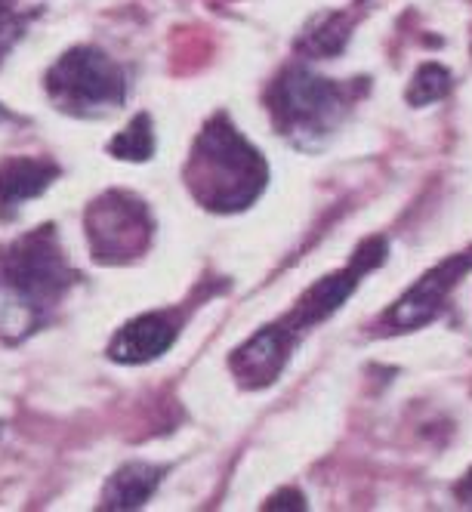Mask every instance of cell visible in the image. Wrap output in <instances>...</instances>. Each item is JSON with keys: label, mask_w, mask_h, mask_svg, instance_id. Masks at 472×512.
I'll list each match as a JSON object with an SVG mask.
<instances>
[{"label": "cell", "mask_w": 472, "mask_h": 512, "mask_svg": "<svg viewBox=\"0 0 472 512\" xmlns=\"http://www.w3.org/2000/svg\"><path fill=\"white\" fill-rule=\"evenodd\" d=\"M454 494H457V500H460L466 509H472V469H469V472L463 475V479L457 482Z\"/></svg>", "instance_id": "obj_17"}, {"label": "cell", "mask_w": 472, "mask_h": 512, "mask_svg": "<svg viewBox=\"0 0 472 512\" xmlns=\"http://www.w3.org/2000/svg\"><path fill=\"white\" fill-rule=\"evenodd\" d=\"M349 41V19L343 13H324L315 16L306 31L300 34L297 50L306 56H337Z\"/></svg>", "instance_id": "obj_12"}, {"label": "cell", "mask_w": 472, "mask_h": 512, "mask_svg": "<svg viewBox=\"0 0 472 512\" xmlns=\"http://www.w3.org/2000/svg\"><path fill=\"white\" fill-rule=\"evenodd\" d=\"M161 485V469L149 463H127L121 466L105 485L102 509H139L152 500V494Z\"/></svg>", "instance_id": "obj_11"}, {"label": "cell", "mask_w": 472, "mask_h": 512, "mask_svg": "<svg viewBox=\"0 0 472 512\" xmlns=\"http://www.w3.org/2000/svg\"><path fill=\"white\" fill-rule=\"evenodd\" d=\"M472 272V247L463 253L448 256L445 263L432 266L408 294L398 300L389 312H386V324H392L395 331H414V327L429 324L435 315L442 312L445 300L451 297V290L457 287V281L463 275Z\"/></svg>", "instance_id": "obj_7"}, {"label": "cell", "mask_w": 472, "mask_h": 512, "mask_svg": "<svg viewBox=\"0 0 472 512\" xmlns=\"http://www.w3.org/2000/svg\"><path fill=\"white\" fill-rule=\"evenodd\" d=\"M87 235L93 260L127 263L149 247L152 216L139 198L127 192H105L87 210Z\"/></svg>", "instance_id": "obj_5"}, {"label": "cell", "mask_w": 472, "mask_h": 512, "mask_svg": "<svg viewBox=\"0 0 472 512\" xmlns=\"http://www.w3.org/2000/svg\"><path fill=\"white\" fill-rule=\"evenodd\" d=\"M25 19L13 10V0H0V59L7 56V50L16 44V38L22 34Z\"/></svg>", "instance_id": "obj_15"}, {"label": "cell", "mask_w": 472, "mask_h": 512, "mask_svg": "<svg viewBox=\"0 0 472 512\" xmlns=\"http://www.w3.org/2000/svg\"><path fill=\"white\" fill-rule=\"evenodd\" d=\"M349 102V90L337 81L318 78L309 68H287L269 93V108L275 124L287 139L303 149H318L321 136H331L343 108Z\"/></svg>", "instance_id": "obj_3"}, {"label": "cell", "mask_w": 472, "mask_h": 512, "mask_svg": "<svg viewBox=\"0 0 472 512\" xmlns=\"http://www.w3.org/2000/svg\"><path fill=\"white\" fill-rule=\"evenodd\" d=\"M386 260V241L383 238H371V241H361V247L352 253V260L346 269L331 272L328 278H321L318 284H312L306 294L300 297L297 309L290 312L281 324L287 327L290 334L294 331H306V327L331 318L352 294L358 281L365 278L368 272H374L377 266H383Z\"/></svg>", "instance_id": "obj_6"}, {"label": "cell", "mask_w": 472, "mask_h": 512, "mask_svg": "<svg viewBox=\"0 0 472 512\" xmlns=\"http://www.w3.org/2000/svg\"><path fill=\"white\" fill-rule=\"evenodd\" d=\"M266 509L269 512H278V509H306V497L300 494V491H294V488H284V491H278L269 503H266Z\"/></svg>", "instance_id": "obj_16"}, {"label": "cell", "mask_w": 472, "mask_h": 512, "mask_svg": "<svg viewBox=\"0 0 472 512\" xmlns=\"http://www.w3.org/2000/svg\"><path fill=\"white\" fill-rule=\"evenodd\" d=\"M173 343H176V321L170 315L149 312L121 327L112 346H108V355L118 364H145L164 355Z\"/></svg>", "instance_id": "obj_9"}, {"label": "cell", "mask_w": 472, "mask_h": 512, "mask_svg": "<svg viewBox=\"0 0 472 512\" xmlns=\"http://www.w3.org/2000/svg\"><path fill=\"white\" fill-rule=\"evenodd\" d=\"M290 343H294V334H290L284 324L263 327V331L253 334L241 349L232 352L229 368L241 380V386L263 389V386L275 383L278 374L284 371Z\"/></svg>", "instance_id": "obj_8"}, {"label": "cell", "mask_w": 472, "mask_h": 512, "mask_svg": "<svg viewBox=\"0 0 472 512\" xmlns=\"http://www.w3.org/2000/svg\"><path fill=\"white\" fill-rule=\"evenodd\" d=\"M186 182L195 201L207 210L235 213L263 195L269 167L226 115H216L195 139L192 158L186 164Z\"/></svg>", "instance_id": "obj_2"}, {"label": "cell", "mask_w": 472, "mask_h": 512, "mask_svg": "<svg viewBox=\"0 0 472 512\" xmlns=\"http://www.w3.org/2000/svg\"><path fill=\"white\" fill-rule=\"evenodd\" d=\"M47 93L68 115H105L124 102L127 81L102 50L75 47L47 71Z\"/></svg>", "instance_id": "obj_4"}, {"label": "cell", "mask_w": 472, "mask_h": 512, "mask_svg": "<svg viewBox=\"0 0 472 512\" xmlns=\"http://www.w3.org/2000/svg\"><path fill=\"white\" fill-rule=\"evenodd\" d=\"M108 152H112L118 161H149L155 155L152 118L149 115H136L112 142H108Z\"/></svg>", "instance_id": "obj_13"}, {"label": "cell", "mask_w": 472, "mask_h": 512, "mask_svg": "<svg viewBox=\"0 0 472 512\" xmlns=\"http://www.w3.org/2000/svg\"><path fill=\"white\" fill-rule=\"evenodd\" d=\"M451 90V75H448V68L442 65H435V62H426L420 65V71L414 75L411 87H408V102L411 105H432V102H439L442 96H448Z\"/></svg>", "instance_id": "obj_14"}, {"label": "cell", "mask_w": 472, "mask_h": 512, "mask_svg": "<svg viewBox=\"0 0 472 512\" xmlns=\"http://www.w3.org/2000/svg\"><path fill=\"white\" fill-rule=\"evenodd\" d=\"M59 167L47 158H10L0 164V216L13 219L19 207L50 189Z\"/></svg>", "instance_id": "obj_10"}, {"label": "cell", "mask_w": 472, "mask_h": 512, "mask_svg": "<svg viewBox=\"0 0 472 512\" xmlns=\"http://www.w3.org/2000/svg\"><path fill=\"white\" fill-rule=\"evenodd\" d=\"M75 281L53 229L31 232L0 253V340L19 343L50 318Z\"/></svg>", "instance_id": "obj_1"}]
</instances>
